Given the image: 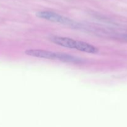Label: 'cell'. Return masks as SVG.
I'll return each instance as SVG.
<instances>
[{
    "mask_svg": "<svg viewBox=\"0 0 127 127\" xmlns=\"http://www.w3.org/2000/svg\"><path fill=\"white\" fill-rule=\"evenodd\" d=\"M27 55L33 57H37L44 59L62 61L63 62L68 63H78L83 62V60L80 58L72 56L71 55L64 53H59V52H54L52 51L44 50L40 49H30L27 50L25 52Z\"/></svg>",
    "mask_w": 127,
    "mask_h": 127,
    "instance_id": "2",
    "label": "cell"
},
{
    "mask_svg": "<svg viewBox=\"0 0 127 127\" xmlns=\"http://www.w3.org/2000/svg\"><path fill=\"white\" fill-rule=\"evenodd\" d=\"M49 40L55 44L65 48L75 49L82 52H85L91 54H96L99 53V50L95 46L91 45L85 42L76 40L68 37L60 36H52Z\"/></svg>",
    "mask_w": 127,
    "mask_h": 127,
    "instance_id": "1",
    "label": "cell"
},
{
    "mask_svg": "<svg viewBox=\"0 0 127 127\" xmlns=\"http://www.w3.org/2000/svg\"><path fill=\"white\" fill-rule=\"evenodd\" d=\"M36 16L38 17L43 19H45L47 21H51L53 22L62 24L66 25V26H70L73 28L79 29L80 24H78L75 21H73L71 19L63 16L62 15L56 13L55 12L48 11H38L36 13Z\"/></svg>",
    "mask_w": 127,
    "mask_h": 127,
    "instance_id": "3",
    "label": "cell"
}]
</instances>
